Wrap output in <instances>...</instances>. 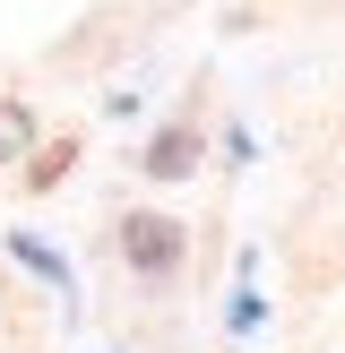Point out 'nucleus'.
<instances>
[{
	"label": "nucleus",
	"instance_id": "obj_1",
	"mask_svg": "<svg viewBox=\"0 0 345 353\" xmlns=\"http://www.w3.org/2000/svg\"><path fill=\"white\" fill-rule=\"evenodd\" d=\"M121 259H130L138 276H164L172 259H181V224L172 216H130L121 224Z\"/></svg>",
	"mask_w": 345,
	"mask_h": 353
},
{
	"label": "nucleus",
	"instance_id": "obj_2",
	"mask_svg": "<svg viewBox=\"0 0 345 353\" xmlns=\"http://www.w3.org/2000/svg\"><path fill=\"white\" fill-rule=\"evenodd\" d=\"M190 164H199V138H190V130H164V138L147 147V172H155V181H181Z\"/></svg>",
	"mask_w": 345,
	"mask_h": 353
},
{
	"label": "nucleus",
	"instance_id": "obj_3",
	"mask_svg": "<svg viewBox=\"0 0 345 353\" xmlns=\"http://www.w3.org/2000/svg\"><path fill=\"white\" fill-rule=\"evenodd\" d=\"M26 155H34V112L0 103V164H26Z\"/></svg>",
	"mask_w": 345,
	"mask_h": 353
}]
</instances>
